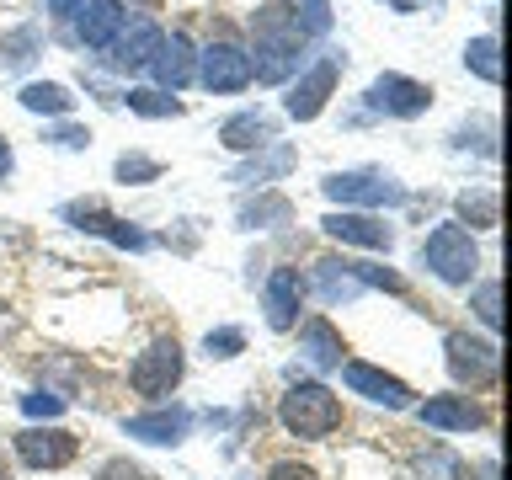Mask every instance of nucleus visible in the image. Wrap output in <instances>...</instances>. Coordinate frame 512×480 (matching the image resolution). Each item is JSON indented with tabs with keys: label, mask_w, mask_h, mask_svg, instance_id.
<instances>
[{
	"label": "nucleus",
	"mask_w": 512,
	"mask_h": 480,
	"mask_svg": "<svg viewBox=\"0 0 512 480\" xmlns=\"http://www.w3.org/2000/svg\"><path fill=\"white\" fill-rule=\"evenodd\" d=\"M251 80L262 86H288L304 64H310V43L299 38V27L288 22V6L272 0V6H256L251 11Z\"/></svg>",
	"instance_id": "nucleus-1"
},
{
	"label": "nucleus",
	"mask_w": 512,
	"mask_h": 480,
	"mask_svg": "<svg viewBox=\"0 0 512 480\" xmlns=\"http://www.w3.org/2000/svg\"><path fill=\"white\" fill-rule=\"evenodd\" d=\"M278 422H283L288 438L320 443V438H331V432L342 427V400H336L331 384L299 379V384H288L283 400H278Z\"/></svg>",
	"instance_id": "nucleus-2"
},
{
	"label": "nucleus",
	"mask_w": 512,
	"mask_h": 480,
	"mask_svg": "<svg viewBox=\"0 0 512 480\" xmlns=\"http://www.w3.org/2000/svg\"><path fill=\"white\" fill-rule=\"evenodd\" d=\"M416 267H427L432 278L448 283V288H470L475 272H480V246L464 224L448 219L438 230H427V240L416 246Z\"/></svg>",
	"instance_id": "nucleus-3"
},
{
	"label": "nucleus",
	"mask_w": 512,
	"mask_h": 480,
	"mask_svg": "<svg viewBox=\"0 0 512 480\" xmlns=\"http://www.w3.org/2000/svg\"><path fill=\"white\" fill-rule=\"evenodd\" d=\"M320 192H326L331 203H342V208H363V214H374V208H406L411 203V192L400 187L390 171H379V166L331 171L326 182H320Z\"/></svg>",
	"instance_id": "nucleus-4"
},
{
	"label": "nucleus",
	"mask_w": 512,
	"mask_h": 480,
	"mask_svg": "<svg viewBox=\"0 0 512 480\" xmlns=\"http://www.w3.org/2000/svg\"><path fill=\"white\" fill-rule=\"evenodd\" d=\"M342 54L336 48H326V54H315L304 70L288 80V91H283V112L294 123H315L320 112L331 107V96H336V80H342Z\"/></svg>",
	"instance_id": "nucleus-5"
},
{
	"label": "nucleus",
	"mask_w": 512,
	"mask_h": 480,
	"mask_svg": "<svg viewBox=\"0 0 512 480\" xmlns=\"http://www.w3.org/2000/svg\"><path fill=\"white\" fill-rule=\"evenodd\" d=\"M432 102H438V91H432L427 80H416V75H400V70L374 75L368 91H363V107L374 112V118H395V123L422 118V112H432Z\"/></svg>",
	"instance_id": "nucleus-6"
},
{
	"label": "nucleus",
	"mask_w": 512,
	"mask_h": 480,
	"mask_svg": "<svg viewBox=\"0 0 512 480\" xmlns=\"http://www.w3.org/2000/svg\"><path fill=\"white\" fill-rule=\"evenodd\" d=\"M182 368H187L182 342H176V336H155V342L144 347L134 363H128V390L160 406V400H166L176 384H182Z\"/></svg>",
	"instance_id": "nucleus-7"
},
{
	"label": "nucleus",
	"mask_w": 512,
	"mask_h": 480,
	"mask_svg": "<svg viewBox=\"0 0 512 480\" xmlns=\"http://www.w3.org/2000/svg\"><path fill=\"white\" fill-rule=\"evenodd\" d=\"M443 363L448 374L470 390H491L502 379V352H496L491 336H475V331H448L443 336Z\"/></svg>",
	"instance_id": "nucleus-8"
},
{
	"label": "nucleus",
	"mask_w": 512,
	"mask_h": 480,
	"mask_svg": "<svg viewBox=\"0 0 512 480\" xmlns=\"http://www.w3.org/2000/svg\"><path fill=\"white\" fill-rule=\"evenodd\" d=\"M192 80H198L208 96H235V91H246V86H251V59H246V48H240L235 38L203 43Z\"/></svg>",
	"instance_id": "nucleus-9"
},
{
	"label": "nucleus",
	"mask_w": 512,
	"mask_h": 480,
	"mask_svg": "<svg viewBox=\"0 0 512 480\" xmlns=\"http://www.w3.org/2000/svg\"><path fill=\"white\" fill-rule=\"evenodd\" d=\"M16 459L27 464V470H64V464H75L80 454V438L70 427H54V422H32L11 438Z\"/></svg>",
	"instance_id": "nucleus-10"
},
{
	"label": "nucleus",
	"mask_w": 512,
	"mask_h": 480,
	"mask_svg": "<svg viewBox=\"0 0 512 480\" xmlns=\"http://www.w3.org/2000/svg\"><path fill=\"white\" fill-rule=\"evenodd\" d=\"M59 219H64V224H75V230H86V235L112 240L118 251H150V235H144L134 219L107 214V208L96 203V198H86V203H64V208H59Z\"/></svg>",
	"instance_id": "nucleus-11"
},
{
	"label": "nucleus",
	"mask_w": 512,
	"mask_h": 480,
	"mask_svg": "<svg viewBox=\"0 0 512 480\" xmlns=\"http://www.w3.org/2000/svg\"><path fill=\"white\" fill-rule=\"evenodd\" d=\"M342 384H347L352 395H363L368 406H384V411H411V406H416V395H411L406 379L384 374V368L363 363V358H347V363H342Z\"/></svg>",
	"instance_id": "nucleus-12"
},
{
	"label": "nucleus",
	"mask_w": 512,
	"mask_h": 480,
	"mask_svg": "<svg viewBox=\"0 0 512 480\" xmlns=\"http://www.w3.org/2000/svg\"><path fill=\"white\" fill-rule=\"evenodd\" d=\"M160 22H150V16H128V22L118 27V38H112L102 54H107V64L118 75H139V70H150V59H155V48H160Z\"/></svg>",
	"instance_id": "nucleus-13"
},
{
	"label": "nucleus",
	"mask_w": 512,
	"mask_h": 480,
	"mask_svg": "<svg viewBox=\"0 0 512 480\" xmlns=\"http://www.w3.org/2000/svg\"><path fill=\"white\" fill-rule=\"evenodd\" d=\"M320 230L331 240H342V246H358V251H384L390 256L395 246V230L384 224L379 214H363V208H336V214L320 219Z\"/></svg>",
	"instance_id": "nucleus-14"
},
{
	"label": "nucleus",
	"mask_w": 512,
	"mask_h": 480,
	"mask_svg": "<svg viewBox=\"0 0 512 480\" xmlns=\"http://www.w3.org/2000/svg\"><path fill=\"white\" fill-rule=\"evenodd\" d=\"M411 411L422 427H438V432H480L491 422L475 395H427V400H416Z\"/></svg>",
	"instance_id": "nucleus-15"
},
{
	"label": "nucleus",
	"mask_w": 512,
	"mask_h": 480,
	"mask_svg": "<svg viewBox=\"0 0 512 480\" xmlns=\"http://www.w3.org/2000/svg\"><path fill=\"white\" fill-rule=\"evenodd\" d=\"M304 283L299 267H272L267 283H262V315H267V331H294L299 326V304H304Z\"/></svg>",
	"instance_id": "nucleus-16"
},
{
	"label": "nucleus",
	"mask_w": 512,
	"mask_h": 480,
	"mask_svg": "<svg viewBox=\"0 0 512 480\" xmlns=\"http://www.w3.org/2000/svg\"><path fill=\"white\" fill-rule=\"evenodd\" d=\"M299 166V150L288 139H272V144H262V150H251L246 160H240V166L224 176V182H235V187H272V182H283L288 171Z\"/></svg>",
	"instance_id": "nucleus-17"
},
{
	"label": "nucleus",
	"mask_w": 512,
	"mask_h": 480,
	"mask_svg": "<svg viewBox=\"0 0 512 480\" xmlns=\"http://www.w3.org/2000/svg\"><path fill=\"white\" fill-rule=\"evenodd\" d=\"M70 22H75V43L91 48V54H102V48L118 38V27L128 22V6L123 0H80Z\"/></svg>",
	"instance_id": "nucleus-18"
},
{
	"label": "nucleus",
	"mask_w": 512,
	"mask_h": 480,
	"mask_svg": "<svg viewBox=\"0 0 512 480\" xmlns=\"http://www.w3.org/2000/svg\"><path fill=\"white\" fill-rule=\"evenodd\" d=\"M123 432L139 443H155V448H176V443H187V432H192V411L187 406H155V411L123 416Z\"/></svg>",
	"instance_id": "nucleus-19"
},
{
	"label": "nucleus",
	"mask_w": 512,
	"mask_h": 480,
	"mask_svg": "<svg viewBox=\"0 0 512 480\" xmlns=\"http://www.w3.org/2000/svg\"><path fill=\"white\" fill-rule=\"evenodd\" d=\"M278 139V118H272L267 107H240L230 112V118L219 123V144L230 155H251V150H262V144Z\"/></svg>",
	"instance_id": "nucleus-20"
},
{
	"label": "nucleus",
	"mask_w": 512,
	"mask_h": 480,
	"mask_svg": "<svg viewBox=\"0 0 512 480\" xmlns=\"http://www.w3.org/2000/svg\"><path fill=\"white\" fill-rule=\"evenodd\" d=\"M294 331H299V358L310 363L315 374H336V368L347 363V342H342V331H336L326 315H310Z\"/></svg>",
	"instance_id": "nucleus-21"
},
{
	"label": "nucleus",
	"mask_w": 512,
	"mask_h": 480,
	"mask_svg": "<svg viewBox=\"0 0 512 480\" xmlns=\"http://www.w3.org/2000/svg\"><path fill=\"white\" fill-rule=\"evenodd\" d=\"M192 70H198V43H192L187 32H171V38H160L155 59H150V75H155V86L176 96V91H182L187 80H192Z\"/></svg>",
	"instance_id": "nucleus-22"
},
{
	"label": "nucleus",
	"mask_w": 512,
	"mask_h": 480,
	"mask_svg": "<svg viewBox=\"0 0 512 480\" xmlns=\"http://www.w3.org/2000/svg\"><path fill=\"white\" fill-rule=\"evenodd\" d=\"M315 294H320L326 310H336V304H358L368 288L352 278L347 256H320V262H315Z\"/></svg>",
	"instance_id": "nucleus-23"
},
{
	"label": "nucleus",
	"mask_w": 512,
	"mask_h": 480,
	"mask_svg": "<svg viewBox=\"0 0 512 480\" xmlns=\"http://www.w3.org/2000/svg\"><path fill=\"white\" fill-rule=\"evenodd\" d=\"M294 219V203L283 198V192H272V187H262L256 198H246L235 208V230H278V224H288Z\"/></svg>",
	"instance_id": "nucleus-24"
},
{
	"label": "nucleus",
	"mask_w": 512,
	"mask_h": 480,
	"mask_svg": "<svg viewBox=\"0 0 512 480\" xmlns=\"http://www.w3.org/2000/svg\"><path fill=\"white\" fill-rule=\"evenodd\" d=\"M16 102L54 123V118H70V112H75V91L64 86V80H27V86L16 91Z\"/></svg>",
	"instance_id": "nucleus-25"
},
{
	"label": "nucleus",
	"mask_w": 512,
	"mask_h": 480,
	"mask_svg": "<svg viewBox=\"0 0 512 480\" xmlns=\"http://www.w3.org/2000/svg\"><path fill=\"white\" fill-rule=\"evenodd\" d=\"M38 54H43V27L38 22H16V27L0 32V64H6V70H27Z\"/></svg>",
	"instance_id": "nucleus-26"
},
{
	"label": "nucleus",
	"mask_w": 512,
	"mask_h": 480,
	"mask_svg": "<svg viewBox=\"0 0 512 480\" xmlns=\"http://www.w3.org/2000/svg\"><path fill=\"white\" fill-rule=\"evenodd\" d=\"M459 219L454 224H470V235L475 230H496L502 224V198H496L491 187H470V192H459Z\"/></svg>",
	"instance_id": "nucleus-27"
},
{
	"label": "nucleus",
	"mask_w": 512,
	"mask_h": 480,
	"mask_svg": "<svg viewBox=\"0 0 512 480\" xmlns=\"http://www.w3.org/2000/svg\"><path fill=\"white\" fill-rule=\"evenodd\" d=\"M118 102L128 112H139V118H182V102L160 86H128V91H118Z\"/></svg>",
	"instance_id": "nucleus-28"
},
{
	"label": "nucleus",
	"mask_w": 512,
	"mask_h": 480,
	"mask_svg": "<svg viewBox=\"0 0 512 480\" xmlns=\"http://www.w3.org/2000/svg\"><path fill=\"white\" fill-rule=\"evenodd\" d=\"M283 6H288V22L299 27V38H304V43L326 38L331 22H336V16H331V0H283Z\"/></svg>",
	"instance_id": "nucleus-29"
},
{
	"label": "nucleus",
	"mask_w": 512,
	"mask_h": 480,
	"mask_svg": "<svg viewBox=\"0 0 512 480\" xmlns=\"http://www.w3.org/2000/svg\"><path fill=\"white\" fill-rule=\"evenodd\" d=\"M160 160L155 155H139V150H123L118 160H112V182H123V187H150V182H160Z\"/></svg>",
	"instance_id": "nucleus-30"
},
{
	"label": "nucleus",
	"mask_w": 512,
	"mask_h": 480,
	"mask_svg": "<svg viewBox=\"0 0 512 480\" xmlns=\"http://www.w3.org/2000/svg\"><path fill=\"white\" fill-rule=\"evenodd\" d=\"M464 70H475L486 86L502 80V59H496V32H480V38L464 43Z\"/></svg>",
	"instance_id": "nucleus-31"
},
{
	"label": "nucleus",
	"mask_w": 512,
	"mask_h": 480,
	"mask_svg": "<svg viewBox=\"0 0 512 480\" xmlns=\"http://www.w3.org/2000/svg\"><path fill=\"white\" fill-rule=\"evenodd\" d=\"M246 352V331L240 326H214V331H203V358L208 363H230Z\"/></svg>",
	"instance_id": "nucleus-32"
},
{
	"label": "nucleus",
	"mask_w": 512,
	"mask_h": 480,
	"mask_svg": "<svg viewBox=\"0 0 512 480\" xmlns=\"http://www.w3.org/2000/svg\"><path fill=\"white\" fill-rule=\"evenodd\" d=\"M470 310H475V320H480L486 331L502 326V278H486V283H480L475 299H470Z\"/></svg>",
	"instance_id": "nucleus-33"
},
{
	"label": "nucleus",
	"mask_w": 512,
	"mask_h": 480,
	"mask_svg": "<svg viewBox=\"0 0 512 480\" xmlns=\"http://www.w3.org/2000/svg\"><path fill=\"white\" fill-rule=\"evenodd\" d=\"M43 139L54 144V150H91V128L86 123H70V118H54L43 128Z\"/></svg>",
	"instance_id": "nucleus-34"
},
{
	"label": "nucleus",
	"mask_w": 512,
	"mask_h": 480,
	"mask_svg": "<svg viewBox=\"0 0 512 480\" xmlns=\"http://www.w3.org/2000/svg\"><path fill=\"white\" fill-rule=\"evenodd\" d=\"M22 411L32 416V422H59V416H64V395H54V390H27V395H22Z\"/></svg>",
	"instance_id": "nucleus-35"
},
{
	"label": "nucleus",
	"mask_w": 512,
	"mask_h": 480,
	"mask_svg": "<svg viewBox=\"0 0 512 480\" xmlns=\"http://www.w3.org/2000/svg\"><path fill=\"white\" fill-rule=\"evenodd\" d=\"M96 480H155V475L134 459H102L96 464Z\"/></svg>",
	"instance_id": "nucleus-36"
},
{
	"label": "nucleus",
	"mask_w": 512,
	"mask_h": 480,
	"mask_svg": "<svg viewBox=\"0 0 512 480\" xmlns=\"http://www.w3.org/2000/svg\"><path fill=\"white\" fill-rule=\"evenodd\" d=\"M267 480H320V475L310 470V464H299V459H278L267 470Z\"/></svg>",
	"instance_id": "nucleus-37"
},
{
	"label": "nucleus",
	"mask_w": 512,
	"mask_h": 480,
	"mask_svg": "<svg viewBox=\"0 0 512 480\" xmlns=\"http://www.w3.org/2000/svg\"><path fill=\"white\" fill-rule=\"evenodd\" d=\"M11 171H16V150H11V139L0 134V182H6Z\"/></svg>",
	"instance_id": "nucleus-38"
},
{
	"label": "nucleus",
	"mask_w": 512,
	"mask_h": 480,
	"mask_svg": "<svg viewBox=\"0 0 512 480\" xmlns=\"http://www.w3.org/2000/svg\"><path fill=\"white\" fill-rule=\"evenodd\" d=\"M75 6H80V0H48V11H54V16H75Z\"/></svg>",
	"instance_id": "nucleus-39"
},
{
	"label": "nucleus",
	"mask_w": 512,
	"mask_h": 480,
	"mask_svg": "<svg viewBox=\"0 0 512 480\" xmlns=\"http://www.w3.org/2000/svg\"><path fill=\"white\" fill-rule=\"evenodd\" d=\"M384 6H395L400 16H411V11H422V0H384Z\"/></svg>",
	"instance_id": "nucleus-40"
},
{
	"label": "nucleus",
	"mask_w": 512,
	"mask_h": 480,
	"mask_svg": "<svg viewBox=\"0 0 512 480\" xmlns=\"http://www.w3.org/2000/svg\"><path fill=\"white\" fill-rule=\"evenodd\" d=\"M0 480H11V470H6V459H0Z\"/></svg>",
	"instance_id": "nucleus-41"
}]
</instances>
